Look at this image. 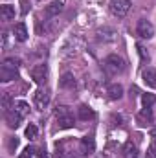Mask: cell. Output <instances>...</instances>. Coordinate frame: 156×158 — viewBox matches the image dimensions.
Wrapping results in <instances>:
<instances>
[{
    "label": "cell",
    "mask_w": 156,
    "mask_h": 158,
    "mask_svg": "<svg viewBox=\"0 0 156 158\" xmlns=\"http://www.w3.org/2000/svg\"><path fill=\"white\" fill-rule=\"evenodd\" d=\"M103 66H105L107 74H110V76H116V74H121V72L125 70V61H123L119 55L112 53V55H109V57L105 59Z\"/></svg>",
    "instance_id": "6da1fadb"
},
{
    "label": "cell",
    "mask_w": 156,
    "mask_h": 158,
    "mask_svg": "<svg viewBox=\"0 0 156 158\" xmlns=\"http://www.w3.org/2000/svg\"><path fill=\"white\" fill-rule=\"evenodd\" d=\"M110 13L117 17V19H123L127 13H129V9H130V2L129 0H110Z\"/></svg>",
    "instance_id": "7a4b0ae2"
},
{
    "label": "cell",
    "mask_w": 156,
    "mask_h": 158,
    "mask_svg": "<svg viewBox=\"0 0 156 158\" xmlns=\"http://www.w3.org/2000/svg\"><path fill=\"white\" fill-rule=\"evenodd\" d=\"M18 77V72H17V66L11 64L9 61H6L2 66H0V81L2 83H9L13 79Z\"/></svg>",
    "instance_id": "3957f363"
},
{
    "label": "cell",
    "mask_w": 156,
    "mask_h": 158,
    "mask_svg": "<svg viewBox=\"0 0 156 158\" xmlns=\"http://www.w3.org/2000/svg\"><path fill=\"white\" fill-rule=\"evenodd\" d=\"M30 76H31V79H33L37 85L46 83V77H48V66H46V64H35V66L30 70Z\"/></svg>",
    "instance_id": "277c9868"
},
{
    "label": "cell",
    "mask_w": 156,
    "mask_h": 158,
    "mask_svg": "<svg viewBox=\"0 0 156 158\" xmlns=\"http://www.w3.org/2000/svg\"><path fill=\"white\" fill-rule=\"evenodd\" d=\"M136 30H138V35H140L142 39H151V37L154 35V26H153L149 20H145V19L138 20Z\"/></svg>",
    "instance_id": "5b68a950"
},
{
    "label": "cell",
    "mask_w": 156,
    "mask_h": 158,
    "mask_svg": "<svg viewBox=\"0 0 156 158\" xmlns=\"http://www.w3.org/2000/svg\"><path fill=\"white\" fill-rule=\"evenodd\" d=\"M33 103H35V107H37V110H44L46 107H48V103H50V94H48V90H37L35 94H33Z\"/></svg>",
    "instance_id": "8992f818"
},
{
    "label": "cell",
    "mask_w": 156,
    "mask_h": 158,
    "mask_svg": "<svg viewBox=\"0 0 156 158\" xmlns=\"http://www.w3.org/2000/svg\"><path fill=\"white\" fill-rule=\"evenodd\" d=\"M63 9H64V4H63L61 0H53V2H50V4L46 6L44 15H46V19H53V17H57Z\"/></svg>",
    "instance_id": "52a82bcc"
},
{
    "label": "cell",
    "mask_w": 156,
    "mask_h": 158,
    "mask_svg": "<svg viewBox=\"0 0 156 158\" xmlns=\"http://www.w3.org/2000/svg\"><path fill=\"white\" fill-rule=\"evenodd\" d=\"M6 121L11 129H18L20 127V121H22V114L17 110V109H11L6 112Z\"/></svg>",
    "instance_id": "ba28073f"
},
{
    "label": "cell",
    "mask_w": 156,
    "mask_h": 158,
    "mask_svg": "<svg viewBox=\"0 0 156 158\" xmlns=\"http://www.w3.org/2000/svg\"><path fill=\"white\" fill-rule=\"evenodd\" d=\"M142 79H143V83H145L147 86L156 88V70L154 68H145L143 74H142Z\"/></svg>",
    "instance_id": "9c48e42d"
},
{
    "label": "cell",
    "mask_w": 156,
    "mask_h": 158,
    "mask_svg": "<svg viewBox=\"0 0 156 158\" xmlns=\"http://www.w3.org/2000/svg\"><path fill=\"white\" fill-rule=\"evenodd\" d=\"M81 149L84 155H92L96 151V142H94V136H84L81 138Z\"/></svg>",
    "instance_id": "30bf717a"
},
{
    "label": "cell",
    "mask_w": 156,
    "mask_h": 158,
    "mask_svg": "<svg viewBox=\"0 0 156 158\" xmlns=\"http://www.w3.org/2000/svg\"><path fill=\"white\" fill-rule=\"evenodd\" d=\"M13 33H15V39L18 40V42H24V40H28V28H26V24H24V22H18V24H15V28H13Z\"/></svg>",
    "instance_id": "8fae6325"
},
{
    "label": "cell",
    "mask_w": 156,
    "mask_h": 158,
    "mask_svg": "<svg viewBox=\"0 0 156 158\" xmlns=\"http://www.w3.org/2000/svg\"><path fill=\"white\" fill-rule=\"evenodd\" d=\"M107 94H109L110 99H121L123 98V86L119 83H112V85H109Z\"/></svg>",
    "instance_id": "7c38bea8"
},
{
    "label": "cell",
    "mask_w": 156,
    "mask_h": 158,
    "mask_svg": "<svg viewBox=\"0 0 156 158\" xmlns=\"http://www.w3.org/2000/svg\"><path fill=\"white\" fill-rule=\"evenodd\" d=\"M121 156L123 158H138V147L132 142H127L121 149Z\"/></svg>",
    "instance_id": "4fadbf2b"
},
{
    "label": "cell",
    "mask_w": 156,
    "mask_h": 158,
    "mask_svg": "<svg viewBox=\"0 0 156 158\" xmlns=\"http://www.w3.org/2000/svg\"><path fill=\"white\" fill-rule=\"evenodd\" d=\"M0 17H2V20H13L15 19V7L9 4H4L0 7Z\"/></svg>",
    "instance_id": "5bb4252c"
},
{
    "label": "cell",
    "mask_w": 156,
    "mask_h": 158,
    "mask_svg": "<svg viewBox=\"0 0 156 158\" xmlns=\"http://www.w3.org/2000/svg\"><path fill=\"white\" fill-rule=\"evenodd\" d=\"M77 112H79V118L83 119V121H88V119H94V116H96V112L88 107V105H81L77 109Z\"/></svg>",
    "instance_id": "9a60e30c"
},
{
    "label": "cell",
    "mask_w": 156,
    "mask_h": 158,
    "mask_svg": "<svg viewBox=\"0 0 156 158\" xmlns=\"http://www.w3.org/2000/svg\"><path fill=\"white\" fill-rule=\"evenodd\" d=\"M138 123H140V125H149V123H153V112H151V109H143V110L138 114Z\"/></svg>",
    "instance_id": "2e32d148"
},
{
    "label": "cell",
    "mask_w": 156,
    "mask_h": 158,
    "mask_svg": "<svg viewBox=\"0 0 156 158\" xmlns=\"http://www.w3.org/2000/svg\"><path fill=\"white\" fill-rule=\"evenodd\" d=\"M74 116L72 114H68V116H61V118H57V125H59V129H70V127H74Z\"/></svg>",
    "instance_id": "e0dca14e"
},
{
    "label": "cell",
    "mask_w": 156,
    "mask_h": 158,
    "mask_svg": "<svg viewBox=\"0 0 156 158\" xmlns=\"http://www.w3.org/2000/svg\"><path fill=\"white\" fill-rule=\"evenodd\" d=\"M61 88H74L76 86V79H74V76L72 74H64L63 77H61Z\"/></svg>",
    "instance_id": "ac0fdd59"
},
{
    "label": "cell",
    "mask_w": 156,
    "mask_h": 158,
    "mask_svg": "<svg viewBox=\"0 0 156 158\" xmlns=\"http://www.w3.org/2000/svg\"><path fill=\"white\" fill-rule=\"evenodd\" d=\"M142 103H143L145 109H151L156 103V96L154 94H143V96H142Z\"/></svg>",
    "instance_id": "d6986e66"
},
{
    "label": "cell",
    "mask_w": 156,
    "mask_h": 158,
    "mask_svg": "<svg viewBox=\"0 0 156 158\" xmlns=\"http://www.w3.org/2000/svg\"><path fill=\"white\" fill-rule=\"evenodd\" d=\"M15 109H17L22 116H26V114L30 112V105H28L26 101H17V103H15Z\"/></svg>",
    "instance_id": "ffe728a7"
},
{
    "label": "cell",
    "mask_w": 156,
    "mask_h": 158,
    "mask_svg": "<svg viewBox=\"0 0 156 158\" xmlns=\"http://www.w3.org/2000/svg\"><path fill=\"white\" fill-rule=\"evenodd\" d=\"M37 132H39V131H37V127H35L33 123H30V125L26 127V136H28L30 140H35V138H37Z\"/></svg>",
    "instance_id": "44dd1931"
},
{
    "label": "cell",
    "mask_w": 156,
    "mask_h": 158,
    "mask_svg": "<svg viewBox=\"0 0 156 158\" xmlns=\"http://www.w3.org/2000/svg\"><path fill=\"white\" fill-rule=\"evenodd\" d=\"M9 105H11V96H9V92H4L2 94V109L7 112L9 110Z\"/></svg>",
    "instance_id": "7402d4cb"
},
{
    "label": "cell",
    "mask_w": 156,
    "mask_h": 158,
    "mask_svg": "<svg viewBox=\"0 0 156 158\" xmlns=\"http://www.w3.org/2000/svg\"><path fill=\"white\" fill-rule=\"evenodd\" d=\"M68 114H72L68 107H64V105H57V109H55V116H57V118H61V116H68Z\"/></svg>",
    "instance_id": "603a6c76"
},
{
    "label": "cell",
    "mask_w": 156,
    "mask_h": 158,
    "mask_svg": "<svg viewBox=\"0 0 156 158\" xmlns=\"http://www.w3.org/2000/svg\"><path fill=\"white\" fill-rule=\"evenodd\" d=\"M31 156H33V147H26L18 158H31Z\"/></svg>",
    "instance_id": "cb8c5ba5"
},
{
    "label": "cell",
    "mask_w": 156,
    "mask_h": 158,
    "mask_svg": "<svg viewBox=\"0 0 156 158\" xmlns=\"http://www.w3.org/2000/svg\"><path fill=\"white\" fill-rule=\"evenodd\" d=\"M138 53H140V57H142L143 61H149V53L145 52V48H143V46H138Z\"/></svg>",
    "instance_id": "d4e9b609"
},
{
    "label": "cell",
    "mask_w": 156,
    "mask_h": 158,
    "mask_svg": "<svg viewBox=\"0 0 156 158\" xmlns=\"http://www.w3.org/2000/svg\"><path fill=\"white\" fill-rule=\"evenodd\" d=\"M20 6H22V15H26V13L30 11V7H31V4H30L28 0H22V2H20Z\"/></svg>",
    "instance_id": "484cf974"
},
{
    "label": "cell",
    "mask_w": 156,
    "mask_h": 158,
    "mask_svg": "<svg viewBox=\"0 0 156 158\" xmlns=\"http://www.w3.org/2000/svg\"><path fill=\"white\" fill-rule=\"evenodd\" d=\"M17 147H18V140L17 138H11L9 140V151H15Z\"/></svg>",
    "instance_id": "4316f807"
},
{
    "label": "cell",
    "mask_w": 156,
    "mask_h": 158,
    "mask_svg": "<svg viewBox=\"0 0 156 158\" xmlns=\"http://www.w3.org/2000/svg\"><path fill=\"white\" fill-rule=\"evenodd\" d=\"M39 158H48V155H46V151H44V149H40V151H39Z\"/></svg>",
    "instance_id": "83f0119b"
}]
</instances>
